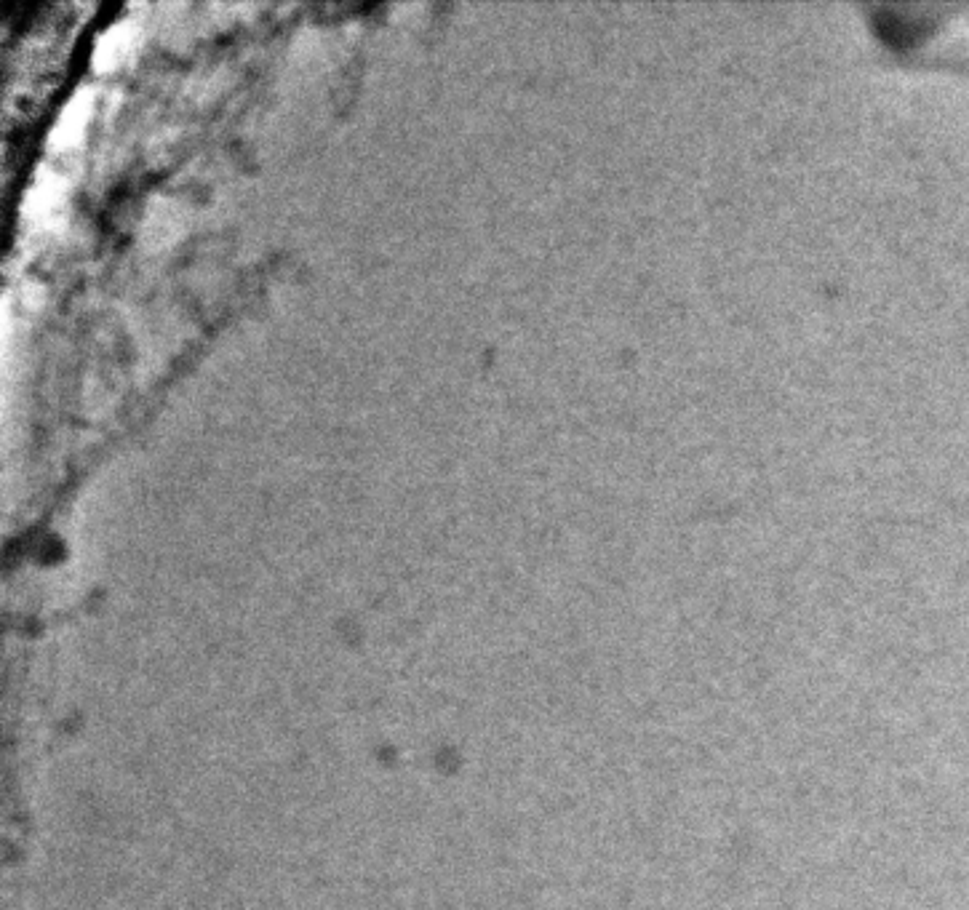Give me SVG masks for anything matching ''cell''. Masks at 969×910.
I'll list each match as a JSON object with an SVG mask.
<instances>
[{"label": "cell", "mask_w": 969, "mask_h": 910, "mask_svg": "<svg viewBox=\"0 0 969 910\" xmlns=\"http://www.w3.org/2000/svg\"><path fill=\"white\" fill-rule=\"evenodd\" d=\"M134 35H137V27L131 25L129 19H123L121 25H115V27H110L102 38H99V46H97V62L102 67H110V65H115L118 59L126 54V51L131 49V43H134Z\"/></svg>", "instance_id": "obj_2"}, {"label": "cell", "mask_w": 969, "mask_h": 910, "mask_svg": "<svg viewBox=\"0 0 969 910\" xmlns=\"http://www.w3.org/2000/svg\"><path fill=\"white\" fill-rule=\"evenodd\" d=\"M59 201H62V187H59L54 179H41V182L33 187L30 198H27V203H30V217L33 219L49 217L51 211H57Z\"/></svg>", "instance_id": "obj_3"}, {"label": "cell", "mask_w": 969, "mask_h": 910, "mask_svg": "<svg viewBox=\"0 0 969 910\" xmlns=\"http://www.w3.org/2000/svg\"><path fill=\"white\" fill-rule=\"evenodd\" d=\"M89 107L91 102L86 91H81L78 97L67 102L62 115H59L57 126H54V134H51L54 145L67 147V145H73V142H78V137H81L83 129H86V121H89Z\"/></svg>", "instance_id": "obj_1"}]
</instances>
